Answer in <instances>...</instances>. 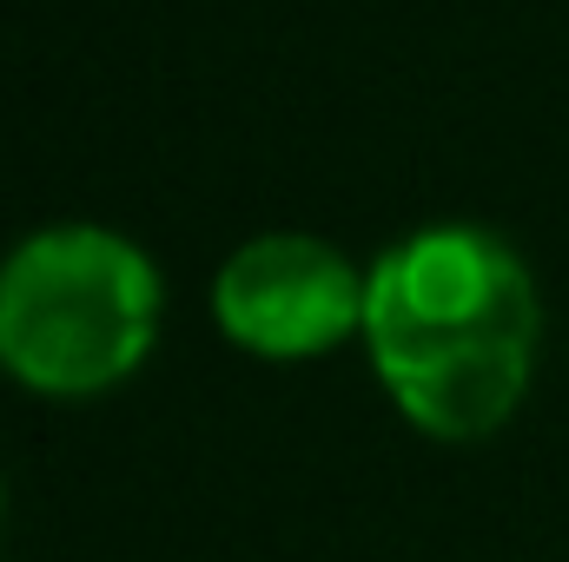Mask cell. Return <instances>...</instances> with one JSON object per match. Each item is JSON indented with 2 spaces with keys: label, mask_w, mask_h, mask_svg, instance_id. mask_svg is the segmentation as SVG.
I'll return each instance as SVG.
<instances>
[{
  "label": "cell",
  "mask_w": 569,
  "mask_h": 562,
  "mask_svg": "<svg viewBox=\"0 0 569 562\" xmlns=\"http://www.w3.org/2000/svg\"><path fill=\"white\" fill-rule=\"evenodd\" d=\"M537 338V279L483 225H425L365 272L371 371L437 443H477L517 418Z\"/></svg>",
  "instance_id": "6da1fadb"
},
{
  "label": "cell",
  "mask_w": 569,
  "mask_h": 562,
  "mask_svg": "<svg viewBox=\"0 0 569 562\" xmlns=\"http://www.w3.org/2000/svg\"><path fill=\"white\" fill-rule=\"evenodd\" d=\"M159 338V272L127 232L47 225L0 265V371L40 398L127 384Z\"/></svg>",
  "instance_id": "7a4b0ae2"
},
{
  "label": "cell",
  "mask_w": 569,
  "mask_h": 562,
  "mask_svg": "<svg viewBox=\"0 0 569 562\" xmlns=\"http://www.w3.org/2000/svg\"><path fill=\"white\" fill-rule=\"evenodd\" d=\"M212 318L239 351L305 364L345 338H365V272L311 232H266L219 265Z\"/></svg>",
  "instance_id": "3957f363"
}]
</instances>
